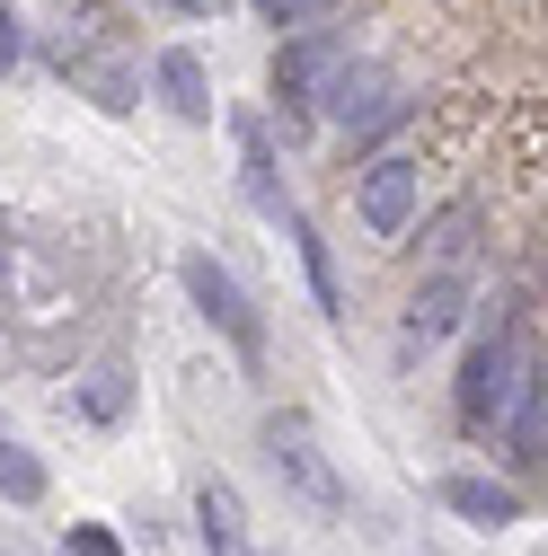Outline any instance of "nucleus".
Returning <instances> with one entry per match:
<instances>
[{
    "label": "nucleus",
    "instance_id": "f257e3e1",
    "mask_svg": "<svg viewBox=\"0 0 548 556\" xmlns=\"http://www.w3.org/2000/svg\"><path fill=\"white\" fill-rule=\"evenodd\" d=\"M539 354H531V336L513 327V336H487L469 354V371H460V415L469 425H522L531 433V406H539Z\"/></svg>",
    "mask_w": 548,
    "mask_h": 556
},
{
    "label": "nucleus",
    "instance_id": "f03ea898",
    "mask_svg": "<svg viewBox=\"0 0 548 556\" xmlns=\"http://www.w3.org/2000/svg\"><path fill=\"white\" fill-rule=\"evenodd\" d=\"M265 459H274V477H284L301 504H319V513L346 504V485H336V468L319 459V442H310L301 415H274V425H265Z\"/></svg>",
    "mask_w": 548,
    "mask_h": 556
},
{
    "label": "nucleus",
    "instance_id": "7ed1b4c3",
    "mask_svg": "<svg viewBox=\"0 0 548 556\" xmlns=\"http://www.w3.org/2000/svg\"><path fill=\"white\" fill-rule=\"evenodd\" d=\"M186 292H195V309L213 318V327H222V336L239 344V354H257V344H265V327H257V309H248V292L231 283V265H213V256H203V248L186 256Z\"/></svg>",
    "mask_w": 548,
    "mask_h": 556
},
{
    "label": "nucleus",
    "instance_id": "20e7f679",
    "mask_svg": "<svg viewBox=\"0 0 548 556\" xmlns=\"http://www.w3.org/2000/svg\"><path fill=\"white\" fill-rule=\"evenodd\" d=\"M363 230H381V239H398L407 222H416V160H372L363 168Z\"/></svg>",
    "mask_w": 548,
    "mask_h": 556
},
{
    "label": "nucleus",
    "instance_id": "39448f33",
    "mask_svg": "<svg viewBox=\"0 0 548 556\" xmlns=\"http://www.w3.org/2000/svg\"><path fill=\"white\" fill-rule=\"evenodd\" d=\"M195 530H203L213 556H257V547H248V504H239L231 477H203V485H195Z\"/></svg>",
    "mask_w": 548,
    "mask_h": 556
},
{
    "label": "nucleus",
    "instance_id": "423d86ee",
    "mask_svg": "<svg viewBox=\"0 0 548 556\" xmlns=\"http://www.w3.org/2000/svg\"><path fill=\"white\" fill-rule=\"evenodd\" d=\"M336 72H346V53H336V45H292L284 53V106L301 115L319 89H336Z\"/></svg>",
    "mask_w": 548,
    "mask_h": 556
},
{
    "label": "nucleus",
    "instance_id": "0eeeda50",
    "mask_svg": "<svg viewBox=\"0 0 548 556\" xmlns=\"http://www.w3.org/2000/svg\"><path fill=\"white\" fill-rule=\"evenodd\" d=\"M443 504L460 513V521H477V530H505L522 504H513V485H496V477H451L443 485Z\"/></svg>",
    "mask_w": 548,
    "mask_h": 556
},
{
    "label": "nucleus",
    "instance_id": "6e6552de",
    "mask_svg": "<svg viewBox=\"0 0 548 556\" xmlns=\"http://www.w3.org/2000/svg\"><path fill=\"white\" fill-rule=\"evenodd\" d=\"M160 98H169L186 124L213 115V80H203V62H195V53H160Z\"/></svg>",
    "mask_w": 548,
    "mask_h": 556
},
{
    "label": "nucleus",
    "instance_id": "1a4fd4ad",
    "mask_svg": "<svg viewBox=\"0 0 548 556\" xmlns=\"http://www.w3.org/2000/svg\"><path fill=\"white\" fill-rule=\"evenodd\" d=\"M327 115H336V124H381V115H389L381 72H354V62H346V72H336V89H327Z\"/></svg>",
    "mask_w": 548,
    "mask_h": 556
},
{
    "label": "nucleus",
    "instance_id": "9d476101",
    "mask_svg": "<svg viewBox=\"0 0 548 556\" xmlns=\"http://www.w3.org/2000/svg\"><path fill=\"white\" fill-rule=\"evenodd\" d=\"M407 327H416V336H451V327H460V283H451V274L416 292V309H407Z\"/></svg>",
    "mask_w": 548,
    "mask_h": 556
},
{
    "label": "nucleus",
    "instance_id": "9b49d317",
    "mask_svg": "<svg viewBox=\"0 0 548 556\" xmlns=\"http://www.w3.org/2000/svg\"><path fill=\"white\" fill-rule=\"evenodd\" d=\"M0 495H10V504H36V495H45V468H36L27 442H10V433H0Z\"/></svg>",
    "mask_w": 548,
    "mask_h": 556
},
{
    "label": "nucleus",
    "instance_id": "f8f14e48",
    "mask_svg": "<svg viewBox=\"0 0 548 556\" xmlns=\"http://www.w3.org/2000/svg\"><path fill=\"white\" fill-rule=\"evenodd\" d=\"M284 222H292V239H301V265H310L319 309H336V265H327V239H310V222H301V213H284Z\"/></svg>",
    "mask_w": 548,
    "mask_h": 556
},
{
    "label": "nucleus",
    "instance_id": "ddd939ff",
    "mask_svg": "<svg viewBox=\"0 0 548 556\" xmlns=\"http://www.w3.org/2000/svg\"><path fill=\"white\" fill-rule=\"evenodd\" d=\"M124 397H133V389H124V371H115V363H107V371H89V389H80V406L98 415V425H115Z\"/></svg>",
    "mask_w": 548,
    "mask_h": 556
},
{
    "label": "nucleus",
    "instance_id": "4468645a",
    "mask_svg": "<svg viewBox=\"0 0 548 556\" xmlns=\"http://www.w3.org/2000/svg\"><path fill=\"white\" fill-rule=\"evenodd\" d=\"M72 556H124V547H115L98 521H72Z\"/></svg>",
    "mask_w": 548,
    "mask_h": 556
},
{
    "label": "nucleus",
    "instance_id": "2eb2a0df",
    "mask_svg": "<svg viewBox=\"0 0 548 556\" xmlns=\"http://www.w3.org/2000/svg\"><path fill=\"white\" fill-rule=\"evenodd\" d=\"M301 10H310V0H257V18H265V27H292Z\"/></svg>",
    "mask_w": 548,
    "mask_h": 556
},
{
    "label": "nucleus",
    "instance_id": "dca6fc26",
    "mask_svg": "<svg viewBox=\"0 0 548 556\" xmlns=\"http://www.w3.org/2000/svg\"><path fill=\"white\" fill-rule=\"evenodd\" d=\"M10 62H18V18L0 10V72H10Z\"/></svg>",
    "mask_w": 548,
    "mask_h": 556
},
{
    "label": "nucleus",
    "instance_id": "f3484780",
    "mask_svg": "<svg viewBox=\"0 0 548 556\" xmlns=\"http://www.w3.org/2000/svg\"><path fill=\"white\" fill-rule=\"evenodd\" d=\"M177 10H195V18H213V10H222V0H177Z\"/></svg>",
    "mask_w": 548,
    "mask_h": 556
}]
</instances>
